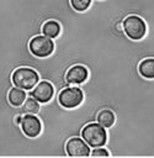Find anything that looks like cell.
<instances>
[{"label": "cell", "instance_id": "cell-1", "mask_svg": "<svg viewBox=\"0 0 154 158\" xmlns=\"http://www.w3.org/2000/svg\"><path fill=\"white\" fill-rule=\"evenodd\" d=\"M105 128L106 127H103L100 123L91 122L83 128L81 137L86 141V143L90 147H95V148L102 147L107 141V133Z\"/></svg>", "mask_w": 154, "mask_h": 158}, {"label": "cell", "instance_id": "cell-2", "mask_svg": "<svg viewBox=\"0 0 154 158\" xmlns=\"http://www.w3.org/2000/svg\"><path fill=\"white\" fill-rule=\"evenodd\" d=\"M38 74L34 69L22 67L16 69L12 73V83L15 86L21 88L23 90L33 89L38 84Z\"/></svg>", "mask_w": 154, "mask_h": 158}, {"label": "cell", "instance_id": "cell-3", "mask_svg": "<svg viewBox=\"0 0 154 158\" xmlns=\"http://www.w3.org/2000/svg\"><path fill=\"white\" fill-rule=\"evenodd\" d=\"M123 31L131 40L138 41L144 37V35L147 32V26H145V22L139 16L132 15V16H128L127 19H124Z\"/></svg>", "mask_w": 154, "mask_h": 158}, {"label": "cell", "instance_id": "cell-4", "mask_svg": "<svg viewBox=\"0 0 154 158\" xmlns=\"http://www.w3.org/2000/svg\"><path fill=\"white\" fill-rule=\"evenodd\" d=\"M30 52L39 58H44L52 54L54 49V43L53 41L47 37V36H34L30 41Z\"/></svg>", "mask_w": 154, "mask_h": 158}, {"label": "cell", "instance_id": "cell-5", "mask_svg": "<svg viewBox=\"0 0 154 158\" xmlns=\"http://www.w3.org/2000/svg\"><path fill=\"white\" fill-rule=\"evenodd\" d=\"M83 99H84V95H83L81 89L75 88V86L63 89L58 95L59 104L65 109H74L79 106Z\"/></svg>", "mask_w": 154, "mask_h": 158}, {"label": "cell", "instance_id": "cell-6", "mask_svg": "<svg viewBox=\"0 0 154 158\" xmlns=\"http://www.w3.org/2000/svg\"><path fill=\"white\" fill-rule=\"evenodd\" d=\"M67 152L70 157H87L90 154L89 144L84 138L71 137L67 142Z\"/></svg>", "mask_w": 154, "mask_h": 158}, {"label": "cell", "instance_id": "cell-7", "mask_svg": "<svg viewBox=\"0 0 154 158\" xmlns=\"http://www.w3.org/2000/svg\"><path fill=\"white\" fill-rule=\"evenodd\" d=\"M21 130L27 137L33 138V137H37L41 133L42 125H41V121L38 120V117H36L32 114H27L22 117Z\"/></svg>", "mask_w": 154, "mask_h": 158}, {"label": "cell", "instance_id": "cell-8", "mask_svg": "<svg viewBox=\"0 0 154 158\" xmlns=\"http://www.w3.org/2000/svg\"><path fill=\"white\" fill-rule=\"evenodd\" d=\"M53 93L54 90L49 81H39L31 91V95L39 102H48L52 99Z\"/></svg>", "mask_w": 154, "mask_h": 158}, {"label": "cell", "instance_id": "cell-9", "mask_svg": "<svg viewBox=\"0 0 154 158\" xmlns=\"http://www.w3.org/2000/svg\"><path fill=\"white\" fill-rule=\"evenodd\" d=\"M87 69L83 65H74L67 73V81L70 84H81L87 79Z\"/></svg>", "mask_w": 154, "mask_h": 158}, {"label": "cell", "instance_id": "cell-10", "mask_svg": "<svg viewBox=\"0 0 154 158\" xmlns=\"http://www.w3.org/2000/svg\"><path fill=\"white\" fill-rule=\"evenodd\" d=\"M138 72L143 78L147 79H154V58H147L143 59L139 63Z\"/></svg>", "mask_w": 154, "mask_h": 158}, {"label": "cell", "instance_id": "cell-11", "mask_svg": "<svg viewBox=\"0 0 154 158\" xmlns=\"http://www.w3.org/2000/svg\"><path fill=\"white\" fill-rule=\"evenodd\" d=\"M26 101V93L21 88H12L9 91V102L12 106H21Z\"/></svg>", "mask_w": 154, "mask_h": 158}, {"label": "cell", "instance_id": "cell-12", "mask_svg": "<svg viewBox=\"0 0 154 158\" xmlns=\"http://www.w3.org/2000/svg\"><path fill=\"white\" fill-rule=\"evenodd\" d=\"M42 32L44 36L49 37V38H54L59 35L60 32V25L57 22V21H53V20H49L47 21L43 27H42Z\"/></svg>", "mask_w": 154, "mask_h": 158}, {"label": "cell", "instance_id": "cell-13", "mask_svg": "<svg viewBox=\"0 0 154 158\" xmlns=\"http://www.w3.org/2000/svg\"><path fill=\"white\" fill-rule=\"evenodd\" d=\"M97 122L100 125H102L103 127L108 128L113 125L115 122V115L111 110H107V109H103L101 110L99 114H97Z\"/></svg>", "mask_w": 154, "mask_h": 158}, {"label": "cell", "instance_id": "cell-14", "mask_svg": "<svg viewBox=\"0 0 154 158\" xmlns=\"http://www.w3.org/2000/svg\"><path fill=\"white\" fill-rule=\"evenodd\" d=\"M38 102L39 101L36 100L33 96L32 98H28V99H26L22 110L25 112H27V114H37L39 111V104Z\"/></svg>", "mask_w": 154, "mask_h": 158}, {"label": "cell", "instance_id": "cell-15", "mask_svg": "<svg viewBox=\"0 0 154 158\" xmlns=\"http://www.w3.org/2000/svg\"><path fill=\"white\" fill-rule=\"evenodd\" d=\"M70 4L76 11H85L91 4V0H70Z\"/></svg>", "mask_w": 154, "mask_h": 158}, {"label": "cell", "instance_id": "cell-16", "mask_svg": "<svg viewBox=\"0 0 154 158\" xmlns=\"http://www.w3.org/2000/svg\"><path fill=\"white\" fill-rule=\"evenodd\" d=\"M91 156L92 157H107L108 156V152L103 148H95L92 152H91Z\"/></svg>", "mask_w": 154, "mask_h": 158}, {"label": "cell", "instance_id": "cell-17", "mask_svg": "<svg viewBox=\"0 0 154 158\" xmlns=\"http://www.w3.org/2000/svg\"><path fill=\"white\" fill-rule=\"evenodd\" d=\"M15 123H21L22 122V117L20 116V115H17V116H15Z\"/></svg>", "mask_w": 154, "mask_h": 158}, {"label": "cell", "instance_id": "cell-18", "mask_svg": "<svg viewBox=\"0 0 154 158\" xmlns=\"http://www.w3.org/2000/svg\"><path fill=\"white\" fill-rule=\"evenodd\" d=\"M117 28H118L120 31H122V30H123V23H117Z\"/></svg>", "mask_w": 154, "mask_h": 158}]
</instances>
